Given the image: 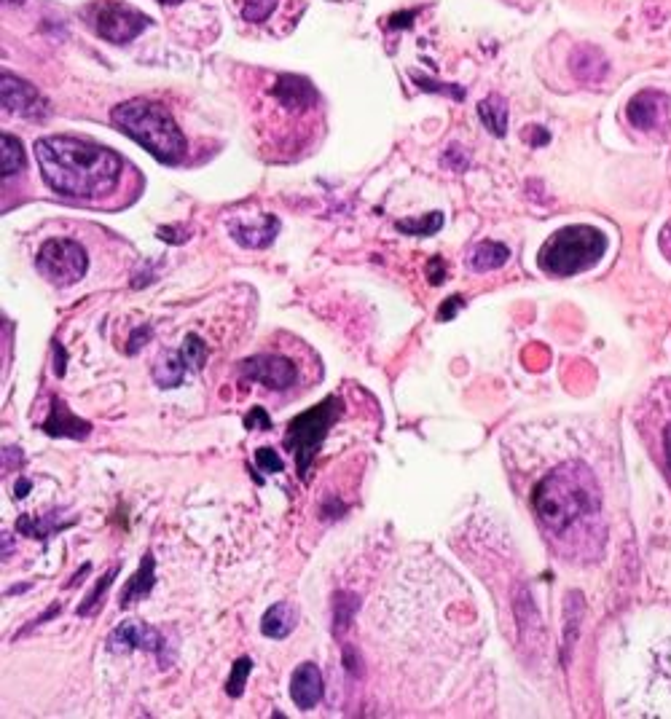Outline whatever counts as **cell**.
<instances>
[{"mask_svg":"<svg viewBox=\"0 0 671 719\" xmlns=\"http://www.w3.org/2000/svg\"><path fill=\"white\" fill-rule=\"evenodd\" d=\"M414 17H417V11H408V14H395V17L390 19V25L392 27H408Z\"/></svg>","mask_w":671,"mask_h":719,"instance_id":"39","label":"cell"},{"mask_svg":"<svg viewBox=\"0 0 671 719\" xmlns=\"http://www.w3.org/2000/svg\"><path fill=\"white\" fill-rule=\"evenodd\" d=\"M255 467H258L261 473H282V470H285L282 459L277 457V451H274V449H258V451H255Z\"/></svg>","mask_w":671,"mask_h":719,"instance_id":"30","label":"cell"},{"mask_svg":"<svg viewBox=\"0 0 671 719\" xmlns=\"http://www.w3.org/2000/svg\"><path fill=\"white\" fill-rule=\"evenodd\" d=\"M274 94H277L282 108L288 110L315 108L317 100H320L315 86L301 76H280L277 78V84H274Z\"/></svg>","mask_w":671,"mask_h":719,"instance_id":"16","label":"cell"},{"mask_svg":"<svg viewBox=\"0 0 671 719\" xmlns=\"http://www.w3.org/2000/svg\"><path fill=\"white\" fill-rule=\"evenodd\" d=\"M180 355H183V360L188 363V368H194V371H202L204 363H207V355H210V347L204 344L202 336H196V333H188L186 339H183V349H180Z\"/></svg>","mask_w":671,"mask_h":719,"instance_id":"26","label":"cell"},{"mask_svg":"<svg viewBox=\"0 0 671 719\" xmlns=\"http://www.w3.org/2000/svg\"><path fill=\"white\" fill-rule=\"evenodd\" d=\"M35 159L43 180L70 199H100L111 194L124 172L119 153L78 137H41L35 143Z\"/></svg>","mask_w":671,"mask_h":719,"instance_id":"1","label":"cell"},{"mask_svg":"<svg viewBox=\"0 0 671 719\" xmlns=\"http://www.w3.org/2000/svg\"><path fill=\"white\" fill-rule=\"evenodd\" d=\"M341 403L336 395H328L323 403H317L304 414H298L293 422L288 424V432H285V449L296 457V470L301 478H309V467L315 462L317 451L323 446V440L328 438V430L333 427V422L339 419Z\"/></svg>","mask_w":671,"mask_h":719,"instance_id":"5","label":"cell"},{"mask_svg":"<svg viewBox=\"0 0 671 719\" xmlns=\"http://www.w3.org/2000/svg\"><path fill=\"white\" fill-rule=\"evenodd\" d=\"M532 508L548 532L564 534L583 518L599 516L602 497L591 470L580 462H567L537 483Z\"/></svg>","mask_w":671,"mask_h":719,"instance_id":"2","label":"cell"},{"mask_svg":"<svg viewBox=\"0 0 671 719\" xmlns=\"http://www.w3.org/2000/svg\"><path fill=\"white\" fill-rule=\"evenodd\" d=\"M73 521H60L57 518V513H51V516H30V513H25V516H19L17 521V532L19 534H25V537H33V540H46L49 534L54 532H60V529H65V526H70Z\"/></svg>","mask_w":671,"mask_h":719,"instance_id":"21","label":"cell"},{"mask_svg":"<svg viewBox=\"0 0 671 719\" xmlns=\"http://www.w3.org/2000/svg\"><path fill=\"white\" fill-rule=\"evenodd\" d=\"M250 671H253V660L250 658L234 660V666H231V677H229V682H226V693H229L231 698H242Z\"/></svg>","mask_w":671,"mask_h":719,"instance_id":"27","label":"cell"},{"mask_svg":"<svg viewBox=\"0 0 671 719\" xmlns=\"http://www.w3.org/2000/svg\"><path fill=\"white\" fill-rule=\"evenodd\" d=\"M9 553H11V537L9 534H3V556L9 559Z\"/></svg>","mask_w":671,"mask_h":719,"instance_id":"43","label":"cell"},{"mask_svg":"<svg viewBox=\"0 0 671 719\" xmlns=\"http://www.w3.org/2000/svg\"><path fill=\"white\" fill-rule=\"evenodd\" d=\"M188 373V363L183 360V355H162L153 365V381L164 387V390H172V387H180L183 379Z\"/></svg>","mask_w":671,"mask_h":719,"instance_id":"20","label":"cell"},{"mask_svg":"<svg viewBox=\"0 0 671 719\" xmlns=\"http://www.w3.org/2000/svg\"><path fill=\"white\" fill-rule=\"evenodd\" d=\"M153 336V330L148 328V325H143V328H137L135 333H132V339H129V355H137L140 352V347H143V339H151Z\"/></svg>","mask_w":671,"mask_h":719,"instance_id":"35","label":"cell"},{"mask_svg":"<svg viewBox=\"0 0 671 719\" xmlns=\"http://www.w3.org/2000/svg\"><path fill=\"white\" fill-rule=\"evenodd\" d=\"M607 250V239L594 226H567L556 231L537 255V263L545 274L553 277H575L591 269Z\"/></svg>","mask_w":671,"mask_h":719,"instance_id":"4","label":"cell"},{"mask_svg":"<svg viewBox=\"0 0 671 719\" xmlns=\"http://www.w3.org/2000/svg\"><path fill=\"white\" fill-rule=\"evenodd\" d=\"M111 121L162 164H178L186 156V137L162 102H121L113 108Z\"/></svg>","mask_w":671,"mask_h":719,"instance_id":"3","label":"cell"},{"mask_svg":"<svg viewBox=\"0 0 671 719\" xmlns=\"http://www.w3.org/2000/svg\"><path fill=\"white\" fill-rule=\"evenodd\" d=\"M54 352H57V376H65V349L60 347V344H54Z\"/></svg>","mask_w":671,"mask_h":719,"instance_id":"40","label":"cell"},{"mask_svg":"<svg viewBox=\"0 0 671 719\" xmlns=\"http://www.w3.org/2000/svg\"><path fill=\"white\" fill-rule=\"evenodd\" d=\"M0 145H3V151H0V172H3V178H11V175L25 170V148H22L17 137L3 132Z\"/></svg>","mask_w":671,"mask_h":719,"instance_id":"23","label":"cell"},{"mask_svg":"<svg viewBox=\"0 0 671 719\" xmlns=\"http://www.w3.org/2000/svg\"><path fill=\"white\" fill-rule=\"evenodd\" d=\"M535 132H532V137H529V143L532 145H545L548 143V132H543V127H532Z\"/></svg>","mask_w":671,"mask_h":719,"instance_id":"41","label":"cell"},{"mask_svg":"<svg viewBox=\"0 0 671 719\" xmlns=\"http://www.w3.org/2000/svg\"><path fill=\"white\" fill-rule=\"evenodd\" d=\"M570 70L572 76L583 81V84H602L607 73H610V62L602 54V49L586 43V46H578V49L572 51Z\"/></svg>","mask_w":671,"mask_h":719,"instance_id":"15","label":"cell"},{"mask_svg":"<svg viewBox=\"0 0 671 719\" xmlns=\"http://www.w3.org/2000/svg\"><path fill=\"white\" fill-rule=\"evenodd\" d=\"M41 430L51 438H73V440H84L89 438V432H92V424L84 422V419H78L73 411H70L62 400H51V414L49 419L41 424Z\"/></svg>","mask_w":671,"mask_h":719,"instance_id":"14","label":"cell"},{"mask_svg":"<svg viewBox=\"0 0 671 719\" xmlns=\"http://www.w3.org/2000/svg\"><path fill=\"white\" fill-rule=\"evenodd\" d=\"M427 274H430L433 285H441L446 280V263H443V258H433V261L427 263Z\"/></svg>","mask_w":671,"mask_h":719,"instance_id":"36","label":"cell"},{"mask_svg":"<svg viewBox=\"0 0 671 719\" xmlns=\"http://www.w3.org/2000/svg\"><path fill=\"white\" fill-rule=\"evenodd\" d=\"M3 108L25 119H46L49 116V102L30 81L14 76V73H3Z\"/></svg>","mask_w":671,"mask_h":719,"instance_id":"10","label":"cell"},{"mask_svg":"<svg viewBox=\"0 0 671 719\" xmlns=\"http://www.w3.org/2000/svg\"><path fill=\"white\" fill-rule=\"evenodd\" d=\"M280 231V220L274 215H255V218L231 220V237L242 247H269Z\"/></svg>","mask_w":671,"mask_h":719,"instance_id":"12","label":"cell"},{"mask_svg":"<svg viewBox=\"0 0 671 719\" xmlns=\"http://www.w3.org/2000/svg\"><path fill=\"white\" fill-rule=\"evenodd\" d=\"M510 258V250L500 242H481V245L470 253V269L473 271H494L505 266Z\"/></svg>","mask_w":671,"mask_h":719,"instance_id":"22","label":"cell"},{"mask_svg":"<svg viewBox=\"0 0 671 719\" xmlns=\"http://www.w3.org/2000/svg\"><path fill=\"white\" fill-rule=\"evenodd\" d=\"M357 607H360V601H357L355 593H339V596H336V601H333V626H336V634L347 631L352 618H355Z\"/></svg>","mask_w":671,"mask_h":719,"instance_id":"25","label":"cell"},{"mask_svg":"<svg viewBox=\"0 0 671 719\" xmlns=\"http://www.w3.org/2000/svg\"><path fill=\"white\" fill-rule=\"evenodd\" d=\"M153 585H156V559H153V553H145L143 559H140L137 572L129 577L127 585H124V591H121L119 596L121 610H127V607L137 604L140 599H145V596L153 591Z\"/></svg>","mask_w":671,"mask_h":719,"instance_id":"17","label":"cell"},{"mask_svg":"<svg viewBox=\"0 0 671 719\" xmlns=\"http://www.w3.org/2000/svg\"><path fill=\"white\" fill-rule=\"evenodd\" d=\"M344 663H347V671L349 674H360V666H363V660H357L355 650L344 644Z\"/></svg>","mask_w":671,"mask_h":719,"instance_id":"37","label":"cell"},{"mask_svg":"<svg viewBox=\"0 0 671 719\" xmlns=\"http://www.w3.org/2000/svg\"><path fill=\"white\" fill-rule=\"evenodd\" d=\"M298 626V610L290 601H277L261 618V631L269 639H285L293 634V628Z\"/></svg>","mask_w":671,"mask_h":719,"instance_id":"18","label":"cell"},{"mask_svg":"<svg viewBox=\"0 0 671 719\" xmlns=\"http://www.w3.org/2000/svg\"><path fill=\"white\" fill-rule=\"evenodd\" d=\"M462 304H465V301H462V296L446 298V301H443L441 309H438V320H441V322L454 320V317H457L459 309H462Z\"/></svg>","mask_w":671,"mask_h":719,"instance_id":"34","label":"cell"},{"mask_svg":"<svg viewBox=\"0 0 671 719\" xmlns=\"http://www.w3.org/2000/svg\"><path fill=\"white\" fill-rule=\"evenodd\" d=\"M245 430H272V419L266 416L264 408H253L245 416Z\"/></svg>","mask_w":671,"mask_h":719,"instance_id":"33","label":"cell"},{"mask_svg":"<svg viewBox=\"0 0 671 719\" xmlns=\"http://www.w3.org/2000/svg\"><path fill=\"white\" fill-rule=\"evenodd\" d=\"M116 575H119V567H113L111 572H108V575L100 577V583H97V588L92 591V596H89V599H86L84 604H81V607H78V615H84V618H86V615H94V612H97V607H100L102 593L111 588L113 577H116Z\"/></svg>","mask_w":671,"mask_h":719,"instance_id":"28","label":"cell"},{"mask_svg":"<svg viewBox=\"0 0 671 719\" xmlns=\"http://www.w3.org/2000/svg\"><path fill=\"white\" fill-rule=\"evenodd\" d=\"M17 500H22V497H27V491H30V481H19L17 483Z\"/></svg>","mask_w":671,"mask_h":719,"instance_id":"42","label":"cell"},{"mask_svg":"<svg viewBox=\"0 0 671 719\" xmlns=\"http://www.w3.org/2000/svg\"><path fill=\"white\" fill-rule=\"evenodd\" d=\"M478 116L494 137H505V132H508V102L502 100L500 94H489L486 100H481Z\"/></svg>","mask_w":671,"mask_h":719,"instance_id":"19","label":"cell"},{"mask_svg":"<svg viewBox=\"0 0 671 719\" xmlns=\"http://www.w3.org/2000/svg\"><path fill=\"white\" fill-rule=\"evenodd\" d=\"M443 164H446V167H451V170L465 172V170H468L470 159L465 156V151H462L459 145H451L449 151H446V156H443Z\"/></svg>","mask_w":671,"mask_h":719,"instance_id":"32","label":"cell"},{"mask_svg":"<svg viewBox=\"0 0 671 719\" xmlns=\"http://www.w3.org/2000/svg\"><path fill=\"white\" fill-rule=\"evenodd\" d=\"M86 19L94 27V33L111 43L135 41L151 22L143 11L124 6L119 0H97L86 11Z\"/></svg>","mask_w":671,"mask_h":719,"instance_id":"6","label":"cell"},{"mask_svg":"<svg viewBox=\"0 0 671 719\" xmlns=\"http://www.w3.org/2000/svg\"><path fill=\"white\" fill-rule=\"evenodd\" d=\"M159 3H172V6H175V3H180V0H159Z\"/></svg>","mask_w":671,"mask_h":719,"instance_id":"45","label":"cell"},{"mask_svg":"<svg viewBox=\"0 0 671 719\" xmlns=\"http://www.w3.org/2000/svg\"><path fill=\"white\" fill-rule=\"evenodd\" d=\"M443 226L441 212H430V215H419V218H406L395 223V229L408 237H433Z\"/></svg>","mask_w":671,"mask_h":719,"instance_id":"24","label":"cell"},{"mask_svg":"<svg viewBox=\"0 0 671 719\" xmlns=\"http://www.w3.org/2000/svg\"><path fill=\"white\" fill-rule=\"evenodd\" d=\"M239 373L247 381L264 384L269 390H288L298 379L296 365L290 363L288 357L280 355H255L239 365Z\"/></svg>","mask_w":671,"mask_h":719,"instance_id":"9","label":"cell"},{"mask_svg":"<svg viewBox=\"0 0 671 719\" xmlns=\"http://www.w3.org/2000/svg\"><path fill=\"white\" fill-rule=\"evenodd\" d=\"M108 650L113 652H132V650H145V652H153L159 663H162V669L170 666V658H167V639H164L156 628L151 626H143V623H137V620H129V623H121L116 631L111 634L108 639Z\"/></svg>","mask_w":671,"mask_h":719,"instance_id":"8","label":"cell"},{"mask_svg":"<svg viewBox=\"0 0 671 719\" xmlns=\"http://www.w3.org/2000/svg\"><path fill=\"white\" fill-rule=\"evenodd\" d=\"M159 237H162L164 242H172V245H180V242H186V237H180L178 229H167V226H162V229H159Z\"/></svg>","mask_w":671,"mask_h":719,"instance_id":"38","label":"cell"},{"mask_svg":"<svg viewBox=\"0 0 671 719\" xmlns=\"http://www.w3.org/2000/svg\"><path fill=\"white\" fill-rule=\"evenodd\" d=\"M274 9H277V0H245L242 17H245V22H264V19L272 17Z\"/></svg>","mask_w":671,"mask_h":719,"instance_id":"29","label":"cell"},{"mask_svg":"<svg viewBox=\"0 0 671 719\" xmlns=\"http://www.w3.org/2000/svg\"><path fill=\"white\" fill-rule=\"evenodd\" d=\"M89 269L86 250L73 239H49L38 250V271L54 285H76Z\"/></svg>","mask_w":671,"mask_h":719,"instance_id":"7","label":"cell"},{"mask_svg":"<svg viewBox=\"0 0 671 719\" xmlns=\"http://www.w3.org/2000/svg\"><path fill=\"white\" fill-rule=\"evenodd\" d=\"M6 3H25V0H6Z\"/></svg>","mask_w":671,"mask_h":719,"instance_id":"46","label":"cell"},{"mask_svg":"<svg viewBox=\"0 0 671 719\" xmlns=\"http://www.w3.org/2000/svg\"><path fill=\"white\" fill-rule=\"evenodd\" d=\"M666 459H669V467H671V427L666 432Z\"/></svg>","mask_w":671,"mask_h":719,"instance_id":"44","label":"cell"},{"mask_svg":"<svg viewBox=\"0 0 671 719\" xmlns=\"http://www.w3.org/2000/svg\"><path fill=\"white\" fill-rule=\"evenodd\" d=\"M669 97L658 89H645V92L634 94L626 105V116L629 121L634 124L637 129H655L658 124L663 121L666 116V110H669Z\"/></svg>","mask_w":671,"mask_h":719,"instance_id":"11","label":"cell"},{"mask_svg":"<svg viewBox=\"0 0 671 719\" xmlns=\"http://www.w3.org/2000/svg\"><path fill=\"white\" fill-rule=\"evenodd\" d=\"M290 698L296 703L298 709H315L320 698H323V674L317 669L315 663H301L293 671L290 679Z\"/></svg>","mask_w":671,"mask_h":719,"instance_id":"13","label":"cell"},{"mask_svg":"<svg viewBox=\"0 0 671 719\" xmlns=\"http://www.w3.org/2000/svg\"><path fill=\"white\" fill-rule=\"evenodd\" d=\"M414 81H417L425 92H438V94H449V97H454V100H462L465 97V89H459V86H451V84H435V81H430V78L425 76H419V73H414Z\"/></svg>","mask_w":671,"mask_h":719,"instance_id":"31","label":"cell"}]
</instances>
